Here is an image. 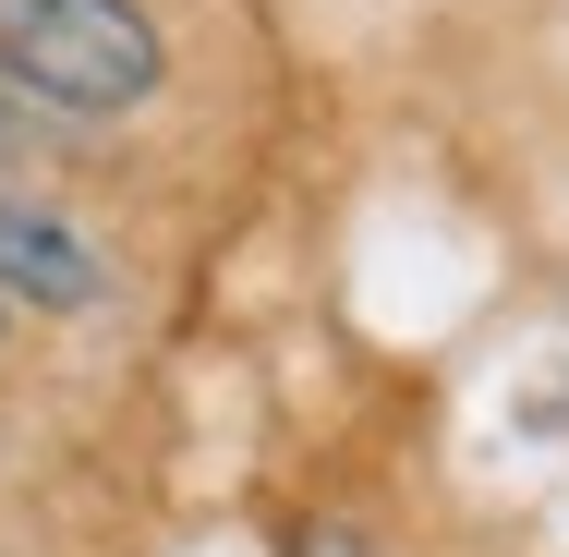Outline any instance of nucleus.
I'll return each instance as SVG.
<instances>
[{"label": "nucleus", "instance_id": "f257e3e1", "mask_svg": "<svg viewBox=\"0 0 569 557\" xmlns=\"http://www.w3.org/2000/svg\"><path fill=\"white\" fill-rule=\"evenodd\" d=\"M0 73L24 98H49L61 121H110L158 98L170 49L133 0H0Z\"/></svg>", "mask_w": 569, "mask_h": 557}, {"label": "nucleus", "instance_id": "7ed1b4c3", "mask_svg": "<svg viewBox=\"0 0 569 557\" xmlns=\"http://www.w3.org/2000/svg\"><path fill=\"white\" fill-rule=\"evenodd\" d=\"M49 98H24V86H12V73H0V182H12V170H37V158H49Z\"/></svg>", "mask_w": 569, "mask_h": 557}, {"label": "nucleus", "instance_id": "f03ea898", "mask_svg": "<svg viewBox=\"0 0 569 557\" xmlns=\"http://www.w3.org/2000/svg\"><path fill=\"white\" fill-rule=\"evenodd\" d=\"M0 291H24V304L73 316V304H98V291H110V267H98V242H86V230H61L49 207L0 195Z\"/></svg>", "mask_w": 569, "mask_h": 557}, {"label": "nucleus", "instance_id": "20e7f679", "mask_svg": "<svg viewBox=\"0 0 569 557\" xmlns=\"http://www.w3.org/2000/svg\"><path fill=\"white\" fill-rule=\"evenodd\" d=\"M303 557H376V546H363V534H340V521H328V534H303Z\"/></svg>", "mask_w": 569, "mask_h": 557}]
</instances>
